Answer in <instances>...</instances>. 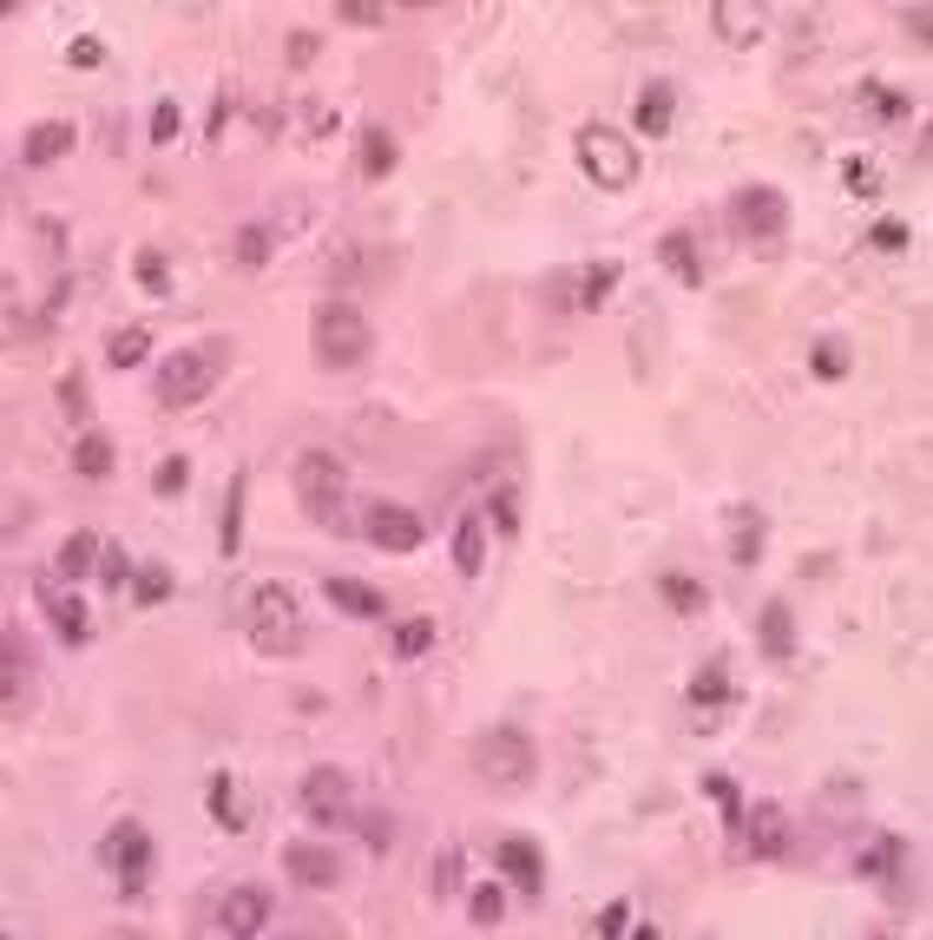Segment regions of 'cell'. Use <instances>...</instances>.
Segmentation results:
<instances>
[{"label":"cell","mask_w":933,"mask_h":940,"mask_svg":"<svg viewBox=\"0 0 933 940\" xmlns=\"http://www.w3.org/2000/svg\"><path fill=\"white\" fill-rule=\"evenodd\" d=\"M309 355H316V369H362L368 355H375V329H368V316L349 303V296H322L316 303V316H309Z\"/></svg>","instance_id":"cell-1"},{"label":"cell","mask_w":933,"mask_h":940,"mask_svg":"<svg viewBox=\"0 0 933 940\" xmlns=\"http://www.w3.org/2000/svg\"><path fill=\"white\" fill-rule=\"evenodd\" d=\"M224 369H230V336H211V342L178 349V355L164 362V375H158V408H197V401L224 382Z\"/></svg>","instance_id":"cell-2"},{"label":"cell","mask_w":933,"mask_h":940,"mask_svg":"<svg viewBox=\"0 0 933 940\" xmlns=\"http://www.w3.org/2000/svg\"><path fill=\"white\" fill-rule=\"evenodd\" d=\"M243 632H250V645L263 658H296L303 652V605H296V592L263 579L250 592V605H243Z\"/></svg>","instance_id":"cell-3"},{"label":"cell","mask_w":933,"mask_h":940,"mask_svg":"<svg viewBox=\"0 0 933 940\" xmlns=\"http://www.w3.org/2000/svg\"><path fill=\"white\" fill-rule=\"evenodd\" d=\"M579 165H585V178H592L599 191H632L645 151H638L618 125H585V132H579Z\"/></svg>","instance_id":"cell-4"},{"label":"cell","mask_w":933,"mask_h":940,"mask_svg":"<svg viewBox=\"0 0 933 940\" xmlns=\"http://www.w3.org/2000/svg\"><path fill=\"white\" fill-rule=\"evenodd\" d=\"M289 480H296L303 513H309L316 526H335V513H342V500H349V467H342L329 448H303Z\"/></svg>","instance_id":"cell-5"},{"label":"cell","mask_w":933,"mask_h":940,"mask_svg":"<svg viewBox=\"0 0 933 940\" xmlns=\"http://www.w3.org/2000/svg\"><path fill=\"white\" fill-rule=\"evenodd\" d=\"M474 770H480L487 783L526 790V783L539 777V750H533V737H526V731H513V724H493V731L474 744Z\"/></svg>","instance_id":"cell-6"},{"label":"cell","mask_w":933,"mask_h":940,"mask_svg":"<svg viewBox=\"0 0 933 940\" xmlns=\"http://www.w3.org/2000/svg\"><path fill=\"white\" fill-rule=\"evenodd\" d=\"M730 217H737V230H743L750 244H783V230H789V197H783L776 184H750V191H737Z\"/></svg>","instance_id":"cell-7"},{"label":"cell","mask_w":933,"mask_h":940,"mask_svg":"<svg viewBox=\"0 0 933 940\" xmlns=\"http://www.w3.org/2000/svg\"><path fill=\"white\" fill-rule=\"evenodd\" d=\"M362 540H368V546H382V553H414V546L428 540V520H421L414 507H388V500H375V507L362 513Z\"/></svg>","instance_id":"cell-8"},{"label":"cell","mask_w":933,"mask_h":940,"mask_svg":"<svg viewBox=\"0 0 933 940\" xmlns=\"http://www.w3.org/2000/svg\"><path fill=\"white\" fill-rule=\"evenodd\" d=\"M612 290H618V263H579V270H559V276L546 283V296H553L559 309H599Z\"/></svg>","instance_id":"cell-9"},{"label":"cell","mask_w":933,"mask_h":940,"mask_svg":"<svg viewBox=\"0 0 933 940\" xmlns=\"http://www.w3.org/2000/svg\"><path fill=\"white\" fill-rule=\"evenodd\" d=\"M39 605H46V619H53V632H59L66 645H86V638H92V612L66 592L59 573H39Z\"/></svg>","instance_id":"cell-10"},{"label":"cell","mask_w":933,"mask_h":940,"mask_svg":"<svg viewBox=\"0 0 933 940\" xmlns=\"http://www.w3.org/2000/svg\"><path fill=\"white\" fill-rule=\"evenodd\" d=\"M283 875L303 882V888H335V882H342V862H335V849L296 836V842H283Z\"/></svg>","instance_id":"cell-11"},{"label":"cell","mask_w":933,"mask_h":940,"mask_svg":"<svg viewBox=\"0 0 933 940\" xmlns=\"http://www.w3.org/2000/svg\"><path fill=\"white\" fill-rule=\"evenodd\" d=\"M33 704V652L0 632V711H26Z\"/></svg>","instance_id":"cell-12"},{"label":"cell","mask_w":933,"mask_h":940,"mask_svg":"<svg viewBox=\"0 0 933 940\" xmlns=\"http://www.w3.org/2000/svg\"><path fill=\"white\" fill-rule=\"evenodd\" d=\"M217 928L230 940H257L270 928V895H263V888H230L224 908H217Z\"/></svg>","instance_id":"cell-13"},{"label":"cell","mask_w":933,"mask_h":940,"mask_svg":"<svg viewBox=\"0 0 933 940\" xmlns=\"http://www.w3.org/2000/svg\"><path fill=\"white\" fill-rule=\"evenodd\" d=\"M112 869H118V882H125V895H138L145 882H151V836L138 829V823H125L118 836H112Z\"/></svg>","instance_id":"cell-14"},{"label":"cell","mask_w":933,"mask_h":940,"mask_svg":"<svg viewBox=\"0 0 933 940\" xmlns=\"http://www.w3.org/2000/svg\"><path fill=\"white\" fill-rule=\"evenodd\" d=\"M303 803H309V816H316V823L349 816V777H342V770H329V763H322V770H309V777H303Z\"/></svg>","instance_id":"cell-15"},{"label":"cell","mask_w":933,"mask_h":940,"mask_svg":"<svg viewBox=\"0 0 933 940\" xmlns=\"http://www.w3.org/2000/svg\"><path fill=\"white\" fill-rule=\"evenodd\" d=\"M493 862H500V875H507V882H520L526 895H539V888H546V856H539L533 842H520V836H507V842L493 849Z\"/></svg>","instance_id":"cell-16"},{"label":"cell","mask_w":933,"mask_h":940,"mask_svg":"<svg viewBox=\"0 0 933 940\" xmlns=\"http://www.w3.org/2000/svg\"><path fill=\"white\" fill-rule=\"evenodd\" d=\"M72 145H79L72 118H39V125L20 138V158H26V165H53V158H66Z\"/></svg>","instance_id":"cell-17"},{"label":"cell","mask_w":933,"mask_h":940,"mask_svg":"<svg viewBox=\"0 0 933 940\" xmlns=\"http://www.w3.org/2000/svg\"><path fill=\"white\" fill-rule=\"evenodd\" d=\"M322 592H329V605L349 612V619H388V599H382L375 586H362V579H322Z\"/></svg>","instance_id":"cell-18"},{"label":"cell","mask_w":933,"mask_h":940,"mask_svg":"<svg viewBox=\"0 0 933 940\" xmlns=\"http://www.w3.org/2000/svg\"><path fill=\"white\" fill-rule=\"evenodd\" d=\"M783 849H789V816H783L776 803H756V809H750V856L770 862V856H783Z\"/></svg>","instance_id":"cell-19"},{"label":"cell","mask_w":933,"mask_h":940,"mask_svg":"<svg viewBox=\"0 0 933 940\" xmlns=\"http://www.w3.org/2000/svg\"><path fill=\"white\" fill-rule=\"evenodd\" d=\"M480 566H487V520H480V513H467V520L454 526V573H460V579H474Z\"/></svg>","instance_id":"cell-20"},{"label":"cell","mask_w":933,"mask_h":940,"mask_svg":"<svg viewBox=\"0 0 933 940\" xmlns=\"http://www.w3.org/2000/svg\"><path fill=\"white\" fill-rule=\"evenodd\" d=\"M756 638H763V652L783 665L789 652H796V619H789V605L776 599V605H763V619H756Z\"/></svg>","instance_id":"cell-21"},{"label":"cell","mask_w":933,"mask_h":940,"mask_svg":"<svg viewBox=\"0 0 933 940\" xmlns=\"http://www.w3.org/2000/svg\"><path fill=\"white\" fill-rule=\"evenodd\" d=\"M717 33L730 46H750L763 33V7H743V0H717Z\"/></svg>","instance_id":"cell-22"},{"label":"cell","mask_w":933,"mask_h":940,"mask_svg":"<svg viewBox=\"0 0 933 940\" xmlns=\"http://www.w3.org/2000/svg\"><path fill=\"white\" fill-rule=\"evenodd\" d=\"M671 112H678V92L658 79V86H645V99H638V132L645 138H664L671 132Z\"/></svg>","instance_id":"cell-23"},{"label":"cell","mask_w":933,"mask_h":940,"mask_svg":"<svg viewBox=\"0 0 933 940\" xmlns=\"http://www.w3.org/2000/svg\"><path fill=\"white\" fill-rule=\"evenodd\" d=\"M395 158H401L395 132H388V125H362V178H388Z\"/></svg>","instance_id":"cell-24"},{"label":"cell","mask_w":933,"mask_h":940,"mask_svg":"<svg viewBox=\"0 0 933 940\" xmlns=\"http://www.w3.org/2000/svg\"><path fill=\"white\" fill-rule=\"evenodd\" d=\"M658 257L671 263V276H678V283H691V290H704V257H697V244H691L684 230H671V237L658 244Z\"/></svg>","instance_id":"cell-25"},{"label":"cell","mask_w":933,"mask_h":940,"mask_svg":"<svg viewBox=\"0 0 933 940\" xmlns=\"http://www.w3.org/2000/svg\"><path fill=\"white\" fill-rule=\"evenodd\" d=\"M243 494H250V480H243V474H230V487H224V526H217L224 559H237V546H243Z\"/></svg>","instance_id":"cell-26"},{"label":"cell","mask_w":933,"mask_h":940,"mask_svg":"<svg viewBox=\"0 0 933 940\" xmlns=\"http://www.w3.org/2000/svg\"><path fill=\"white\" fill-rule=\"evenodd\" d=\"M204 803H211V816H217V829H250V809H243V796H237V783L230 777H211V790H204Z\"/></svg>","instance_id":"cell-27"},{"label":"cell","mask_w":933,"mask_h":940,"mask_svg":"<svg viewBox=\"0 0 933 940\" xmlns=\"http://www.w3.org/2000/svg\"><path fill=\"white\" fill-rule=\"evenodd\" d=\"M72 474H86V480H105V474H112V441H105L99 428H86V434L72 441Z\"/></svg>","instance_id":"cell-28"},{"label":"cell","mask_w":933,"mask_h":940,"mask_svg":"<svg viewBox=\"0 0 933 940\" xmlns=\"http://www.w3.org/2000/svg\"><path fill=\"white\" fill-rule=\"evenodd\" d=\"M92 559H99V540H92V533H66L59 553H53V573H59V579H86Z\"/></svg>","instance_id":"cell-29"},{"label":"cell","mask_w":933,"mask_h":940,"mask_svg":"<svg viewBox=\"0 0 933 940\" xmlns=\"http://www.w3.org/2000/svg\"><path fill=\"white\" fill-rule=\"evenodd\" d=\"M145 355H151V329H138V322L118 329V336L105 342V362H112V369H138Z\"/></svg>","instance_id":"cell-30"},{"label":"cell","mask_w":933,"mask_h":940,"mask_svg":"<svg viewBox=\"0 0 933 940\" xmlns=\"http://www.w3.org/2000/svg\"><path fill=\"white\" fill-rule=\"evenodd\" d=\"M20 336H26V296H20V283L0 276V349H13Z\"/></svg>","instance_id":"cell-31"},{"label":"cell","mask_w":933,"mask_h":940,"mask_svg":"<svg viewBox=\"0 0 933 940\" xmlns=\"http://www.w3.org/2000/svg\"><path fill=\"white\" fill-rule=\"evenodd\" d=\"M658 592H664V599H671V605H678L684 619H697V612L710 605V592H704L697 579H684V573H664V579H658Z\"/></svg>","instance_id":"cell-32"},{"label":"cell","mask_w":933,"mask_h":940,"mask_svg":"<svg viewBox=\"0 0 933 940\" xmlns=\"http://www.w3.org/2000/svg\"><path fill=\"white\" fill-rule=\"evenodd\" d=\"M184 487H191V461H184V454H164V461L151 467V494L171 500V494H184Z\"/></svg>","instance_id":"cell-33"},{"label":"cell","mask_w":933,"mask_h":940,"mask_svg":"<svg viewBox=\"0 0 933 940\" xmlns=\"http://www.w3.org/2000/svg\"><path fill=\"white\" fill-rule=\"evenodd\" d=\"M434 632H441L434 619H401V625H395V658H421V652L434 645Z\"/></svg>","instance_id":"cell-34"},{"label":"cell","mask_w":933,"mask_h":940,"mask_svg":"<svg viewBox=\"0 0 933 940\" xmlns=\"http://www.w3.org/2000/svg\"><path fill=\"white\" fill-rule=\"evenodd\" d=\"M164 592H171V573H164V566H132V599H138V605H158Z\"/></svg>","instance_id":"cell-35"},{"label":"cell","mask_w":933,"mask_h":940,"mask_svg":"<svg viewBox=\"0 0 933 940\" xmlns=\"http://www.w3.org/2000/svg\"><path fill=\"white\" fill-rule=\"evenodd\" d=\"M132 270H138V283H145L151 296H171V270H164V257H158V250H138V257H132Z\"/></svg>","instance_id":"cell-36"},{"label":"cell","mask_w":933,"mask_h":940,"mask_svg":"<svg viewBox=\"0 0 933 940\" xmlns=\"http://www.w3.org/2000/svg\"><path fill=\"white\" fill-rule=\"evenodd\" d=\"M737 520H743V526H737V546H730V553H737V566H756V559H763V520H756V513H737Z\"/></svg>","instance_id":"cell-37"},{"label":"cell","mask_w":933,"mask_h":940,"mask_svg":"<svg viewBox=\"0 0 933 940\" xmlns=\"http://www.w3.org/2000/svg\"><path fill=\"white\" fill-rule=\"evenodd\" d=\"M263 257H270V230H263V224H243V230H237V263L257 270Z\"/></svg>","instance_id":"cell-38"},{"label":"cell","mask_w":933,"mask_h":940,"mask_svg":"<svg viewBox=\"0 0 933 940\" xmlns=\"http://www.w3.org/2000/svg\"><path fill=\"white\" fill-rule=\"evenodd\" d=\"M178 125H184V118H178V99H158V105H151V145H171Z\"/></svg>","instance_id":"cell-39"},{"label":"cell","mask_w":933,"mask_h":940,"mask_svg":"<svg viewBox=\"0 0 933 940\" xmlns=\"http://www.w3.org/2000/svg\"><path fill=\"white\" fill-rule=\"evenodd\" d=\"M92 573H99L105 586H125V579H132V559H125L118 546H99V559H92Z\"/></svg>","instance_id":"cell-40"},{"label":"cell","mask_w":933,"mask_h":940,"mask_svg":"<svg viewBox=\"0 0 933 940\" xmlns=\"http://www.w3.org/2000/svg\"><path fill=\"white\" fill-rule=\"evenodd\" d=\"M487 513H493V526H500V533H520V494H513V487H500Z\"/></svg>","instance_id":"cell-41"},{"label":"cell","mask_w":933,"mask_h":940,"mask_svg":"<svg viewBox=\"0 0 933 940\" xmlns=\"http://www.w3.org/2000/svg\"><path fill=\"white\" fill-rule=\"evenodd\" d=\"M335 20H349V26H382V20H388V7H368V0H342V7H335Z\"/></svg>","instance_id":"cell-42"},{"label":"cell","mask_w":933,"mask_h":940,"mask_svg":"<svg viewBox=\"0 0 933 940\" xmlns=\"http://www.w3.org/2000/svg\"><path fill=\"white\" fill-rule=\"evenodd\" d=\"M816 375H829V382L849 375V349L842 342H816Z\"/></svg>","instance_id":"cell-43"},{"label":"cell","mask_w":933,"mask_h":940,"mask_svg":"<svg viewBox=\"0 0 933 940\" xmlns=\"http://www.w3.org/2000/svg\"><path fill=\"white\" fill-rule=\"evenodd\" d=\"M500 915H507V895H500V888H474V921H480V928H493Z\"/></svg>","instance_id":"cell-44"},{"label":"cell","mask_w":933,"mask_h":940,"mask_svg":"<svg viewBox=\"0 0 933 940\" xmlns=\"http://www.w3.org/2000/svg\"><path fill=\"white\" fill-rule=\"evenodd\" d=\"M59 401H66L72 421H86V415H92V408H86V375H66V382H59Z\"/></svg>","instance_id":"cell-45"},{"label":"cell","mask_w":933,"mask_h":940,"mask_svg":"<svg viewBox=\"0 0 933 940\" xmlns=\"http://www.w3.org/2000/svg\"><path fill=\"white\" fill-rule=\"evenodd\" d=\"M691 698H697V704H724V698H730V684H724V671L710 665V671H704V678L691 684Z\"/></svg>","instance_id":"cell-46"},{"label":"cell","mask_w":933,"mask_h":940,"mask_svg":"<svg viewBox=\"0 0 933 940\" xmlns=\"http://www.w3.org/2000/svg\"><path fill=\"white\" fill-rule=\"evenodd\" d=\"M454 888H460V849H447L434 862V895H454Z\"/></svg>","instance_id":"cell-47"},{"label":"cell","mask_w":933,"mask_h":940,"mask_svg":"<svg viewBox=\"0 0 933 940\" xmlns=\"http://www.w3.org/2000/svg\"><path fill=\"white\" fill-rule=\"evenodd\" d=\"M868 99H875V105H881L888 118H908V112H914V99H901L895 86H868Z\"/></svg>","instance_id":"cell-48"},{"label":"cell","mask_w":933,"mask_h":940,"mask_svg":"<svg viewBox=\"0 0 933 940\" xmlns=\"http://www.w3.org/2000/svg\"><path fill=\"white\" fill-rule=\"evenodd\" d=\"M875 250H908V224H901V217H881V224H875Z\"/></svg>","instance_id":"cell-49"},{"label":"cell","mask_w":933,"mask_h":940,"mask_svg":"<svg viewBox=\"0 0 933 940\" xmlns=\"http://www.w3.org/2000/svg\"><path fill=\"white\" fill-rule=\"evenodd\" d=\"M66 59H72V66H99V59H105V46H99L92 33H79V39L66 46Z\"/></svg>","instance_id":"cell-50"},{"label":"cell","mask_w":933,"mask_h":940,"mask_svg":"<svg viewBox=\"0 0 933 940\" xmlns=\"http://www.w3.org/2000/svg\"><path fill=\"white\" fill-rule=\"evenodd\" d=\"M849 184H855L862 197H875V191H881V178H875V165H868V158H849Z\"/></svg>","instance_id":"cell-51"},{"label":"cell","mask_w":933,"mask_h":940,"mask_svg":"<svg viewBox=\"0 0 933 940\" xmlns=\"http://www.w3.org/2000/svg\"><path fill=\"white\" fill-rule=\"evenodd\" d=\"M316 46H322V33H309V26H303V33H289V59H296V66H309V59H316Z\"/></svg>","instance_id":"cell-52"},{"label":"cell","mask_w":933,"mask_h":940,"mask_svg":"<svg viewBox=\"0 0 933 940\" xmlns=\"http://www.w3.org/2000/svg\"><path fill=\"white\" fill-rule=\"evenodd\" d=\"M303 125H309V132H316V138H322V132H329V125H335V112H329V105H322V99H309V105H303Z\"/></svg>","instance_id":"cell-53"},{"label":"cell","mask_w":933,"mask_h":940,"mask_svg":"<svg viewBox=\"0 0 933 940\" xmlns=\"http://www.w3.org/2000/svg\"><path fill=\"white\" fill-rule=\"evenodd\" d=\"M618 928H625V902H612V908L599 915V935L605 940H618Z\"/></svg>","instance_id":"cell-54"},{"label":"cell","mask_w":933,"mask_h":940,"mask_svg":"<svg viewBox=\"0 0 933 940\" xmlns=\"http://www.w3.org/2000/svg\"><path fill=\"white\" fill-rule=\"evenodd\" d=\"M710 796H717L724 809H737V790H730V777H710Z\"/></svg>","instance_id":"cell-55"},{"label":"cell","mask_w":933,"mask_h":940,"mask_svg":"<svg viewBox=\"0 0 933 940\" xmlns=\"http://www.w3.org/2000/svg\"><path fill=\"white\" fill-rule=\"evenodd\" d=\"M0 20H7V7H0Z\"/></svg>","instance_id":"cell-56"}]
</instances>
